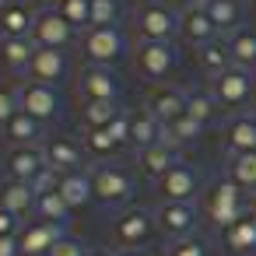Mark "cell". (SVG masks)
<instances>
[{"mask_svg":"<svg viewBox=\"0 0 256 256\" xmlns=\"http://www.w3.org/2000/svg\"><path fill=\"white\" fill-rule=\"evenodd\" d=\"M64 238V224H53V221H36V224H25L18 242H22V256H50V249Z\"/></svg>","mask_w":256,"mask_h":256,"instance_id":"cell-17","label":"cell"},{"mask_svg":"<svg viewBox=\"0 0 256 256\" xmlns=\"http://www.w3.org/2000/svg\"><path fill=\"white\" fill-rule=\"evenodd\" d=\"M200 67L210 74V78H218V74H224L228 67H232V53H228V42H221V39H214V42H207V46H200Z\"/></svg>","mask_w":256,"mask_h":256,"instance_id":"cell-35","label":"cell"},{"mask_svg":"<svg viewBox=\"0 0 256 256\" xmlns=\"http://www.w3.org/2000/svg\"><path fill=\"white\" fill-rule=\"evenodd\" d=\"M179 36H182L190 46H207V42H214L221 32H218L214 22L207 18L204 4H186L182 14H179Z\"/></svg>","mask_w":256,"mask_h":256,"instance_id":"cell-16","label":"cell"},{"mask_svg":"<svg viewBox=\"0 0 256 256\" xmlns=\"http://www.w3.org/2000/svg\"><path fill=\"white\" fill-rule=\"evenodd\" d=\"M4 137L11 140V148H22V144H39L42 137V123L28 112H14L8 123H4Z\"/></svg>","mask_w":256,"mask_h":256,"instance_id":"cell-29","label":"cell"},{"mask_svg":"<svg viewBox=\"0 0 256 256\" xmlns=\"http://www.w3.org/2000/svg\"><path fill=\"white\" fill-rule=\"evenodd\" d=\"M168 256H210V246L200 235H186V238H176L168 246Z\"/></svg>","mask_w":256,"mask_h":256,"instance_id":"cell-39","label":"cell"},{"mask_svg":"<svg viewBox=\"0 0 256 256\" xmlns=\"http://www.w3.org/2000/svg\"><path fill=\"white\" fill-rule=\"evenodd\" d=\"M8 4H14V0H0V14H4V8H8Z\"/></svg>","mask_w":256,"mask_h":256,"instance_id":"cell-46","label":"cell"},{"mask_svg":"<svg viewBox=\"0 0 256 256\" xmlns=\"http://www.w3.org/2000/svg\"><path fill=\"white\" fill-rule=\"evenodd\" d=\"M134 32L140 42H172V36L179 32V14L158 0H148L134 11Z\"/></svg>","mask_w":256,"mask_h":256,"instance_id":"cell-2","label":"cell"},{"mask_svg":"<svg viewBox=\"0 0 256 256\" xmlns=\"http://www.w3.org/2000/svg\"><path fill=\"white\" fill-rule=\"evenodd\" d=\"M70 204L64 200V193L56 190V186H50V190H42L39 193V204H36V214L42 218V221H53V224H67V218H70Z\"/></svg>","mask_w":256,"mask_h":256,"instance_id":"cell-32","label":"cell"},{"mask_svg":"<svg viewBox=\"0 0 256 256\" xmlns=\"http://www.w3.org/2000/svg\"><path fill=\"white\" fill-rule=\"evenodd\" d=\"M176 67V46L172 42H137L134 53V70L144 81H162Z\"/></svg>","mask_w":256,"mask_h":256,"instance_id":"cell-8","label":"cell"},{"mask_svg":"<svg viewBox=\"0 0 256 256\" xmlns=\"http://www.w3.org/2000/svg\"><path fill=\"white\" fill-rule=\"evenodd\" d=\"M224 151L228 154H242V151H256V120L249 112H235L224 126Z\"/></svg>","mask_w":256,"mask_h":256,"instance_id":"cell-20","label":"cell"},{"mask_svg":"<svg viewBox=\"0 0 256 256\" xmlns=\"http://www.w3.org/2000/svg\"><path fill=\"white\" fill-rule=\"evenodd\" d=\"M74 28H92V0H56V4H53Z\"/></svg>","mask_w":256,"mask_h":256,"instance_id":"cell-37","label":"cell"},{"mask_svg":"<svg viewBox=\"0 0 256 256\" xmlns=\"http://www.w3.org/2000/svg\"><path fill=\"white\" fill-rule=\"evenodd\" d=\"M88 256H116V252H106V249H88Z\"/></svg>","mask_w":256,"mask_h":256,"instance_id":"cell-45","label":"cell"},{"mask_svg":"<svg viewBox=\"0 0 256 256\" xmlns=\"http://www.w3.org/2000/svg\"><path fill=\"white\" fill-rule=\"evenodd\" d=\"M50 256H88V249H84L78 238H67V235H64V238L50 249Z\"/></svg>","mask_w":256,"mask_h":256,"instance_id":"cell-41","label":"cell"},{"mask_svg":"<svg viewBox=\"0 0 256 256\" xmlns=\"http://www.w3.org/2000/svg\"><path fill=\"white\" fill-rule=\"evenodd\" d=\"M81 50H84L88 67H112L123 56L126 42H123L120 28H88L81 36Z\"/></svg>","mask_w":256,"mask_h":256,"instance_id":"cell-6","label":"cell"},{"mask_svg":"<svg viewBox=\"0 0 256 256\" xmlns=\"http://www.w3.org/2000/svg\"><path fill=\"white\" fill-rule=\"evenodd\" d=\"M204 210H207V218L218 228H228V224H235L238 218L249 214L246 210V190H238L228 176L224 179H214L207 186V193H204Z\"/></svg>","mask_w":256,"mask_h":256,"instance_id":"cell-1","label":"cell"},{"mask_svg":"<svg viewBox=\"0 0 256 256\" xmlns=\"http://www.w3.org/2000/svg\"><path fill=\"white\" fill-rule=\"evenodd\" d=\"M46 158H50V168H53L56 176L81 168V148H78L70 137H50V140H46Z\"/></svg>","mask_w":256,"mask_h":256,"instance_id":"cell-24","label":"cell"},{"mask_svg":"<svg viewBox=\"0 0 256 256\" xmlns=\"http://www.w3.org/2000/svg\"><path fill=\"white\" fill-rule=\"evenodd\" d=\"M186 116L190 120H196L200 126H207L214 116H218V98H214V92H204V88H193V92H186Z\"/></svg>","mask_w":256,"mask_h":256,"instance_id":"cell-34","label":"cell"},{"mask_svg":"<svg viewBox=\"0 0 256 256\" xmlns=\"http://www.w3.org/2000/svg\"><path fill=\"white\" fill-rule=\"evenodd\" d=\"M4 168H8V179H22V182H32V186H36L46 172H53V168H50V158H46V148H39V144L11 148Z\"/></svg>","mask_w":256,"mask_h":256,"instance_id":"cell-7","label":"cell"},{"mask_svg":"<svg viewBox=\"0 0 256 256\" xmlns=\"http://www.w3.org/2000/svg\"><path fill=\"white\" fill-rule=\"evenodd\" d=\"M228 53H232V67L242 70H256V28H238L228 39Z\"/></svg>","mask_w":256,"mask_h":256,"instance_id":"cell-30","label":"cell"},{"mask_svg":"<svg viewBox=\"0 0 256 256\" xmlns=\"http://www.w3.org/2000/svg\"><path fill=\"white\" fill-rule=\"evenodd\" d=\"M228 179L256 196V151H242V154H228Z\"/></svg>","mask_w":256,"mask_h":256,"instance_id":"cell-31","label":"cell"},{"mask_svg":"<svg viewBox=\"0 0 256 256\" xmlns=\"http://www.w3.org/2000/svg\"><path fill=\"white\" fill-rule=\"evenodd\" d=\"M36 42H32V36H14V39H0V60H4L11 70H28V64H32V56H36Z\"/></svg>","mask_w":256,"mask_h":256,"instance_id":"cell-27","label":"cell"},{"mask_svg":"<svg viewBox=\"0 0 256 256\" xmlns=\"http://www.w3.org/2000/svg\"><path fill=\"white\" fill-rule=\"evenodd\" d=\"M210 92H214V98H218L221 109L235 112V109H242V106L249 102V95H252V74L242 70V67H228L224 74L214 78Z\"/></svg>","mask_w":256,"mask_h":256,"instance_id":"cell-9","label":"cell"},{"mask_svg":"<svg viewBox=\"0 0 256 256\" xmlns=\"http://www.w3.org/2000/svg\"><path fill=\"white\" fill-rule=\"evenodd\" d=\"M120 116H123L120 98H95V102H84V106H81V126H84V130L109 126V123L120 120Z\"/></svg>","mask_w":256,"mask_h":256,"instance_id":"cell-28","label":"cell"},{"mask_svg":"<svg viewBox=\"0 0 256 256\" xmlns=\"http://www.w3.org/2000/svg\"><path fill=\"white\" fill-rule=\"evenodd\" d=\"M200 130H204V126H200L196 120L182 116V120H176V123H168V126H165L162 140H165L168 148H176V151H179V148H182V144H190V140H193V137H196Z\"/></svg>","mask_w":256,"mask_h":256,"instance_id":"cell-36","label":"cell"},{"mask_svg":"<svg viewBox=\"0 0 256 256\" xmlns=\"http://www.w3.org/2000/svg\"><path fill=\"white\" fill-rule=\"evenodd\" d=\"M249 116H252V120H256V106H252V112H249Z\"/></svg>","mask_w":256,"mask_h":256,"instance_id":"cell-49","label":"cell"},{"mask_svg":"<svg viewBox=\"0 0 256 256\" xmlns=\"http://www.w3.org/2000/svg\"><path fill=\"white\" fill-rule=\"evenodd\" d=\"M120 0H92V28H116Z\"/></svg>","mask_w":256,"mask_h":256,"instance_id":"cell-38","label":"cell"},{"mask_svg":"<svg viewBox=\"0 0 256 256\" xmlns=\"http://www.w3.org/2000/svg\"><path fill=\"white\" fill-rule=\"evenodd\" d=\"M0 256H22L18 235H0Z\"/></svg>","mask_w":256,"mask_h":256,"instance_id":"cell-43","label":"cell"},{"mask_svg":"<svg viewBox=\"0 0 256 256\" xmlns=\"http://www.w3.org/2000/svg\"><path fill=\"white\" fill-rule=\"evenodd\" d=\"M193 4H200V0H193Z\"/></svg>","mask_w":256,"mask_h":256,"instance_id":"cell-50","label":"cell"},{"mask_svg":"<svg viewBox=\"0 0 256 256\" xmlns=\"http://www.w3.org/2000/svg\"><path fill=\"white\" fill-rule=\"evenodd\" d=\"M78 95H81V102L120 98V78L112 74V67H84L78 74Z\"/></svg>","mask_w":256,"mask_h":256,"instance_id":"cell-15","label":"cell"},{"mask_svg":"<svg viewBox=\"0 0 256 256\" xmlns=\"http://www.w3.org/2000/svg\"><path fill=\"white\" fill-rule=\"evenodd\" d=\"M92 190H95V200L102 207H123L130 196H134V176L126 165H95L92 168Z\"/></svg>","mask_w":256,"mask_h":256,"instance_id":"cell-3","label":"cell"},{"mask_svg":"<svg viewBox=\"0 0 256 256\" xmlns=\"http://www.w3.org/2000/svg\"><path fill=\"white\" fill-rule=\"evenodd\" d=\"M28 81H42V84H56L67 74V53L64 50H36L32 64H28Z\"/></svg>","mask_w":256,"mask_h":256,"instance_id":"cell-18","label":"cell"},{"mask_svg":"<svg viewBox=\"0 0 256 256\" xmlns=\"http://www.w3.org/2000/svg\"><path fill=\"white\" fill-rule=\"evenodd\" d=\"M200 4L221 36H235L242 28V4L238 0H200Z\"/></svg>","mask_w":256,"mask_h":256,"instance_id":"cell-23","label":"cell"},{"mask_svg":"<svg viewBox=\"0 0 256 256\" xmlns=\"http://www.w3.org/2000/svg\"><path fill=\"white\" fill-rule=\"evenodd\" d=\"M224 242H228L232 252H256V221L249 214L238 218L235 224L224 228Z\"/></svg>","mask_w":256,"mask_h":256,"instance_id":"cell-33","label":"cell"},{"mask_svg":"<svg viewBox=\"0 0 256 256\" xmlns=\"http://www.w3.org/2000/svg\"><path fill=\"white\" fill-rule=\"evenodd\" d=\"M0 204L8 210H14L18 218H28L39 204V190L32 182H22V179H4L0 182Z\"/></svg>","mask_w":256,"mask_h":256,"instance_id":"cell-19","label":"cell"},{"mask_svg":"<svg viewBox=\"0 0 256 256\" xmlns=\"http://www.w3.org/2000/svg\"><path fill=\"white\" fill-rule=\"evenodd\" d=\"M18 102H22V112L36 116L39 123H50L60 116V95L53 84H42V81H22L18 84Z\"/></svg>","mask_w":256,"mask_h":256,"instance_id":"cell-10","label":"cell"},{"mask_svg":"<svg viewBox=\"0 0 256 256\" xmlns=\"http://www.w3.org/2000/svg\"><path fill=\"white\" fill-rule=\"evenodd\" d=\"M186 92L182 88H172V84H154L151 88V95H148V102H144V109L162 123V126H168V123H176V120H182L186 116Z\"/></svg>","mask_w":256,"mask_h":256,"instance_id":"cell-14","label":"cell"},{"mask_svg":"<svg viewBox=\"0 0 256 256\" xmlns=\"http://www.w3.org/2000/svg\"><path fill=\"white\" fill-rule=\"evenodd\" d=\"M116 256H148V252H144V249H120Z\"/></svg>","mask_w":256,"mask_h":256,"instance_id":"cell-44","label":"cell"},{"mask_svg":"<svg viewBox=\"0 0 256 256\" xmlns=\"http://www.w3.org/2000/svg\"><path fill=\"white\" fill-rule=\"evenodd\" d=\"M0 235H22V218L0 204Z\"/></svg>","mask_w":256,"mask_h":256,"instance_id":"cell-42","label":"cell"},{"mask_svg":"<svg viewBox=\"0 0 256 256\" xmlns=\"http://www.w3.org/2000/svg\"><path fill=\"white\" fill-rule=\"evenodd\" d=\"M78 39V28L56 11V8H42L36 14V25H32V42L39 50H67L74 46Z\"/></svg>","mask_w":256,"mask_h":256,"instance_id":"cell-4","label":"cell"},{"mask_svg":"<svg viewBox=\"0 0 256 256\" xmlns=\"http://www.w3.org/2000/svg\"><path fill=\"white\" fill-rule=\"evenodd\" d=\"M196 190H200V176H196V168H190L186 162H176V165L158 179V196H162L165 204H193Z\"/></svg>","mask_w":256,"mask_h":256,"instance_id":"cell-12","label":"cell"},{"mask_svg":"<svg viewBox=\"0 0 256 256\" xmlns=\"http://www.w3.org/2000/svg\"><path fill=\"white\" fill-rule=\"evenodd\" d=\"M14 112H22V102H18V88H0V126H4Z\"/></svg>","mask_w":256,"mask_h":256,"instance_id":"cell-40","label":"cell"},{"mask_svg":"<svg viewBox=\"0 0 256 256\" xmlns=\"http://www.w3.org/2000/svg\"><path fill=\"white\" fill-rule=\"evenodd\" d=\"M25 4H42V0H25Z\"/></svg>","mask_w":256,"mask_h":256,"instance_id":"cell-48","label":"cell"},{"mask_svg":"<svg viewBox=\"0 0 256 256\" xmlns=\"http://www.w3.org/2000/svg\"><path fill=\"white\" fill-rule=\"evenodd\" d=\"M249 218H252V221H256V204H252V210H249Z\"/></svg>","mask_w":256,"mask_h":256,"instance_id":"cell-47","label":"cell"},{"mask_svg":"<svg viewBox=\"0 0 256 256\" xmlns=\"http://www.w3.org/2000/svg\"><path fill=\"white\" fill-rule=\"evenodd\" d=\"M154 232H158V221H154V214L144 210V207H126V210L116 218V224H112V238H116V246H123V249H140L144 242L154 238Z\"/></svg>","mask_w":256,"mask_h":256,"instance_id":"cell-5","label":"cell"},{"mask_svg":"<svg viewBox=\"0 0 256 256\" xmlns=\"http://www.w3.org/2000/svg\"><path fill=\"white\" fill-rule=\"evenodd\" d=\"M176 162H179V151L168 148L165 140H158V144H151V148H144V151L137 154V168H140V176H148V179H154V182H158Z\"/></svg>","mask_w":256,"mask_h":256,"instance_id":"cell-21","label":"cell"},{"mask_svg":"<svg viewBox=\"0 0 256 256\" xmlns=\"http://www.w3.org/2000/svg\"><path fill=\"white\" fill-rule=\"evenodd\" d=\"M36 14L25 8V0H14V4L4 8L0 14V39H14V36H32Z\"/></svg>","mask_w":256,"mask_h":256,"instance_id":"cell-26","label":"cell"},{"mask_svg":"<svg viewBox=\"0 0 256 256\" xmlns=\"http://www.w3.org/2000/svg\"><path fill=\"white\" fill-rule=\"evenodd\" d=\"M154 221H158V232L165 238H186V235H196V204H158L154 210Z\"/></svg>","mask_w":256,"mask_h":256,"instance_id":"cell-13","label":"cell"},{"mask_svg":"<svg viewBox=\"0 0 256 256\" xmlns=\"http://www.w3.org/2000/svg\"><path fill=\"white\" fill-rule=\"evenodd\" d=\"M123 144H130V112H123V116L112 120L109 126L84 130V151H88L92 158H109V154H116Z\"/></svg>","mask_w":256,"mask_h":256,"instance_id":"cell-11","label":"cell"},{"mask_svg":"<svg viewBox=\"0 0 256 256\" xmlns=\"http://www.w3.org/2000/svg\"><path fill=\"white\" fill-rule=\"evenodd\" d=\"M56 190L64 193V200L74 207V210H81V207H88L92 200H95V190H92V172H64V176H56Z\"/></svg>","mask_w":256,"mask_h":256,"instance_id":"cell-22","label":"cell"},{"mask_svg":"<svg viewBox=\"0 0 256 256\" xmlns=\"http://www.w3.org/2000/svg\"><path fill=\"white\" fill-rule=\"evenodd\" d=\"M252 4H256V0H252Z\"/></svg>","mask_w":256,"mask_h":256,"instance_id":"cell-51","label":"cell"},{"mask_svg":"<svg viewBox=\"0 0 256 256\" xmlns=\"http://www.w3.org/2000/svg\"><path fill=\"white\" fill-rule=\"evenodd\" d=\"M162 134H165V126H162V123H158L148 109L130 112V144L137 148V154H140L144 148L158 144V140H162Z\"/></svg>","mask_w":256,"mask_h":256,"instance_id":"cell-25","label":"cell"}]
</instances>
